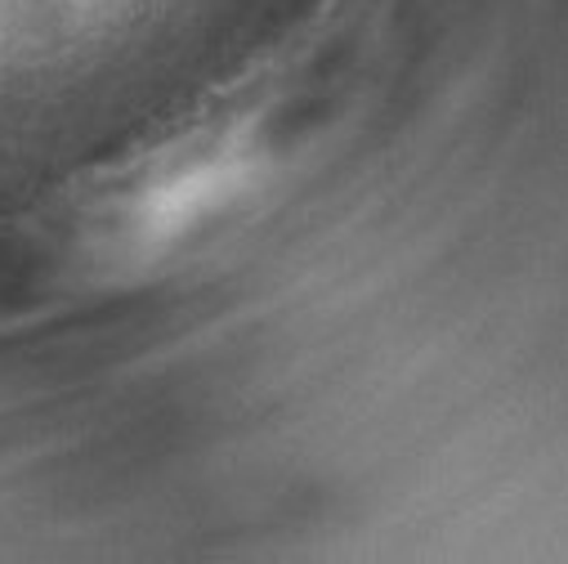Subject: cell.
I'll return each mask as SVG.
<instances>
[{
  "label": "cell",
  "instance_id": "1",
  "mask_svg": "<svg viewBox=\"0 0 568 564\" xmlns=\"http://www.w3.org/2000/svg\"><path fill=\"white\" fill-rule=\"evenodd\" d=\"M273 99L242 90L130 158L77 220L90 273L139 278L233 220L273 175Z\"/></svg>",
  "mask_w": 568,
  "mask_h": 564
}]
</instances>
